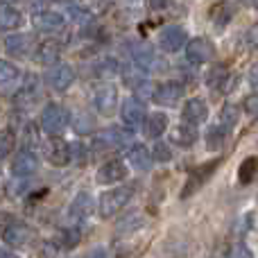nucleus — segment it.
I'll list each match as a JSON object with an SVG mask.
<instances>
[{
  "instance_id": "f257e3e1",
  "label": "nucleus",
  "mask_w": 258,
  "mask_h": 258,
  "mask_svg": "<svg viewBox=\"0 0 258 258\" xmlns=\"http://www.w3.org/2000/svg\"><path fill=\"white\" fill-rule=\"evenodd\" d=\"M134 192H136V186H132V183H120V186L102 192L100 204H98L100 218H113V215H118L134 200Z\"/></svg>"
},
{
  "instance_id": "f03ea898",
  "label": "nucleus",
  "mask_w": 258,
  "mask_h": 258,
  "mask_svg": "<svg viewBox=\"0 0 258 258\" xmlns=\"http://www.w3.org/2000/svg\"><path fill=\"white\" fill-rule=\"evenodd\" d=\"M68 122H71V116L68 111L57 102H48L41 111V118H39V125H41V132L50 134V136L59 138L63 132H66Z\"/></svg>"
},
{
  "instance_id": "7ed1b4c3",
  "label": "nucleus",
  "mask_w": 258,
  "mask_h": 258,
  "mask_svg": "<svg viewBox=\"0 0 258 258\" xmlns=\"http://www.w3.org/2000/svg\"><path fill=\"white\" fill-rule=\"evenodd\" d=\"M220 163H222V159H213V161H209V163H202V165H197V168H192L190 172H188V179L181 188V200H188V197L195 195L200 188H204V183L213 177V172L220 168Z\"/></svg>"
},
{
  "instance_id": "20e7f679",
  "label": "nucleus",
  "mask_w": 258,
  "mask_h": 258,
  "mask_svg": "<svg viewBox=\"0 0 258 258\" xmlns=\"http://www.w3.org/2000/svg\"><path fill=\"white\" fill-rule=\"evenodd\" d=\"M129 143H134V132L127 127H109L93 138L95 150H122Z\"/></svg>"
},
{
  "instance_id": "39448f33",
  "label": "nucleus",
  "mask_w": 258,
  "mask_h": 258,
  "mask_svg": "<svg viewBox=\"0 0 258 258\" xmlns=\"http://www.w3.org/2000/svg\"><path fill=\"white\" fill-rule=\"evenodd\" d=\"M91 102L100 116H113L118 111V91L111 84H98L91 91Z\"/></svg>"
},
{
  "instance_id": "423d86ee",
  "label": "nucleus",
  "mask_w": 258,
  "mask_h": 258,
  "mask_svg": "<svg viewBox=\"0 0 258 258\" xmlns=\"http://www.w3.org/2000/svg\"><path fill=\"white\" fill-rule=\"evenodd\" d=\"M75 77H77L75 68L71 63H54V66H50L45 71V84L52 91H57V93H63V91H68L75 84Z\"/></svg>"
},
{
  "instance_id": "0eeeda50",
  "label": "nucleus",
  "mask_w": 258,
  "mask_h": 258,
  "mask_svg": "<svg viewBox=\"0 0 258 258\" xmlns=\"http://www.w3.org/2000/svg\"><path fill=\"white\" fill-rule=\"evenodd\" d=\"M120 118H122V122L127 125L129 132L143 127V122H145V118H147L145 102H143V100H138L136 95H129V98H125V100H122V104H120Z\"/></svg>"
},
{
  "instance_id": "6e6552de",
  "label": "nucleus",
  "mask_w": 258,
  "mask_h": 258,
  "mask_svg": "<svg viewBox=\"0 0 258 258\" xmlns=\"http://www.w3.org/2000/svg\"><path fill=\"white\" fill-rule=\"evenodd\" d=\"M215 54V45L211 39L206 36H197V39L188 41L186 45V59L192 66H202V63H209Z\"/></svg>"
},
{
  "instance_id": "1a4fd4ad",
  "label": "nucleus",
  "mask_w": 258,
  "mask_h": 258,
  "mask_svg": "<svg viewBox=\"0 0 258 258\" xmlns=\"http://www.w3.org/2000/svg\"><path fill=\"white\" fill-rule=\"evenodd\" d=\"M188 45V34L181 25H165L159 32V48L163 52H179V50Z\"/></svg>"
},
{
  "instance_id": "9d476101",
  "label": "nucleus",
  "mask_w": 258,
  "mask_h": 258,
  "mask_svg": "<svg viewBox=\"0 0 258 258\" xmlns=\"http://www.w3.org/2000/svg\"><path fill=\"white\" fill-rule=\"evenodd\" d=\"M34 238V231H32L30 224L18 222V220H12L7 222V227L3 229V240L7 242L12 249H18V247H25L27 242Z\"/></svg>"
},
{
  "instance_id": "9b49d317",
  "label": "nucleus",
  "mask_w": 258,
  "mask_h": 258,
  "mask_svg": "<svg viewBox=\"0 0 258 258\" xmlns=\"http://www.w3.org/2000/svg\"><path fill=\"white\" fill-rule=\"evenodd\" d=\"M129 177V168L125 165V161H107L102 168L95 174V181L100 186H111V183H125V179Z\"/></svg>"
},
{
  "instance_id": "f8f14e48",
  "label": "nucleus",
  "mask_w": 258,
  "mask_h": 258,
  "mask_svg": "<svg viewBox=\"0 0 258 258\" xmlns=\"http://www.w3.org/2000/svg\"><path fill=\"white\" fill-rule=\"evenodd\" d=\"M183 91H186V89H183L181 82L170 80V82H163V84L156 86L154 98H152V100H154L159 107H174V104L181 102Z\"/></svg>"
},
{
  "instance_id": "ddd939ff",
  "label": "nucleus",
  "mask_w": 258,
  "mask_h": 258,
  "mask_svg": "<svg viewBox=\"0 0 258 258\" xmlns=\"http://www.w3.org/2000/svg\"><path fill=\"white\" fill-rule=\"evenodd\" d=\"M39 165H41V161H39V156L34 154L32 150H21L16 156L12 159V174L14 177H21V179H25V177H32V174L39 170Z\"/></svg>"
},
{
  "instance_id": "4468645a",
  "label": "nucleus",
  "mask_w": 258,
  "mask_h": 258,
  "mask_svg": "<svg viewBox=\"0 0 258 258\" xmlns=\"http://www.w3.org/2000/svg\"><path fill=\"white\" fill-rule=\"evenodd\" d=\"M45 159L50 165L54 168H63L73 161L71 154V143H66L63 138H52V141L45 143Z\"/></svg>"
},
{
  "instance_id": "2eb2a0df",
  "label": "nucleus",
  "mask_w": 258,
  "mask_h": 258,
  "mask_svg": "<svg viewBox=\"0 0 258 258\" xmlns=\"http://www.w3.org/2000/svg\"><path fill=\"white\" fill-rule=\"evenodd\" d=\"M63 23H66V16L59 12H52V9H39V12L32 14V25H34L39 32L61 30Z\"/></svg>"
},
{
  "instance_id": "dca6fc26",
  "label": "nucleus",
  "mask_w": 258,
  "mask_h": 258,
  "mask_svg": "<svg viewBox=\"0 0 258 258\" xmlns=\"http://www.w3.org/2000/svg\"><path fill=\"white\" fill-rule=\"evenodd\" d=\"M93 209H95V202H93V195L91 192H77V197L73 200L71 209H68V218L73 222H84L93 215Z\"/></svg>"
},
{
  "instance_id": "f3484780",
  "label": "nucleus",
  "mask_w": 258,
  "mask_h": 258,
  "mask_svg": "<svg viewBox=\"0 0 258 258\" xmlns=\"http://www.w3.org/2000/svg\"><path fill=\"white\" fill-rule=\"evenodd\" d=\"M59 57H61V43L54 39H48L43 41V43H39L34 48V61L39 63V66H54V63H59Z\"/></svg>"
},
{
  "instance_id": "a211bd4d",
  "label": "nucleus",
  "mask_w": 258,
  "mask_h": 258,
  "mask_svg": "<svg viewBox=\"0 0 258 258\" xmlns=\"http://www.w3.org/2000/svg\"><path fill=\"white\" fill-rule=\"evenodd\" d=\"M206 116H209V107H206L204 100L202 98L186 100V104H183V109H181V122L197 127L200 122L206 120Z\"/></svg>"
},
{
  "instance_id": "6ab92c4d",
  "label": "nucleus",
  "mask_w": 258,
  "mask_h": 258,
  "mask_svg": "<svg viewBox=\"0 0 258 258\" xmlns=\"http://www.w3.org/2000/svg\"><path fill=\"white\" fill-rule=\"evenodd\" d=\"M206 84H209V89H218L222 93H231L233 91V80H229V71L224 63H218V66L211 68Z\"/></svg>"
},
{
  "instance_id": "aec40b11",
  "label": "nucleus",
  "mask_w": 258,
  "mask_h": 258,
  "mask_svg": "<svg viewBox=\"0 0 258 258\" xmlns=\"http://www.w3.org/2000/svg\"><path fill=\"white\" fill-rule=\"evenodd\" d=\"M41 98V89H39V80H36L34 75H30L25 80V84L21 86V91L16 93V98H14V102L18 104V107H32V104L36 102V100Z\"/></svg>"
},
{
  "instance_id": "412c9836",
  "label": "nucleus",
  "mask_w": 258,
  "mask_h": 258,
  "mask_svg": "<svg viewBox=\"0 0 258 258\" xmlns=\"http://www.w3.org/2000/svg\"><path fill=\"white\" fill-rule=\"evenodd\" d=\"M127 161L132 163V168L136 170V172H147V170H152V163H154V159H152V152L147 150L145 145L129 147Z\"/></svg>"
},
{
  "instance_id": "4be33fe9",
  "label": "nucleus",
  "mask_w": 258,
  "mask_h": 258,
  "mask_svg": "<svg viewBox=\"0 0 258 258\" xmlns=\"http://www.w3.org/2000/svg\"><path fill=\"white\" fill-rule=\"evenodd\" d=\"M165 129H168V116H165L163 111L150 113V116L145 118V122H143V134H145L147 138H156V141H159Z\"/></svg>"
},
{
  "instance_id": "5701e85b",
  "label": "nucleus",
  "mask_w": 258,
  "mask_h": 258,
  "mask_svg": "<svg viewBox=\"0 0 258 258\" xmlns=\"http://www.w3.org/2000/svg\"><path fill=\"white\" fill-rule=\"evenodd\" d=\"M23 16L14 5L9 3H0V32H12L16 27H21Z\"/></svg>"
},
{
  "instance_id": "b1692460",
  "label": "nucleus",
  "mask_w": 258,
  "mask_h": 258,
  "mask_svg": "<svg viewBox=\"0 0 258 258\" xmlns=\"http://www.w3.org/2000/svg\"><path fill=\"white\" fill-rule=\"evenodd\" d=\"M3 45L7 50V54H12V57H25L32 48V39L27 34H9Z\"/></svg>"
},
{
  "instance_id": "393cba45",
  "label": "nucleus",
  "mask_w": 258,
  "mask_h": 258,
  "mask_svg": "<svg viewBox=\"0 0 258 258\" xmlns=\"http://www.w3.org/2000/svg\"><path fill=\"white\" fill-rule=\"evenodd\" d=\"M170 141L174 143V145H179V147H192L195 145V141H197V127H192V125H186V122H181V125H177L172 129V134H170Z\"/></svg>"
},
{
  "instance_id": "a878e982",
  "label": "nucleus",
  "mask_w": 258,
  "mask_h": 258,
  "mask_svg": "<svg viewBox=\"0 0 258 258\" xmlns=\"http://www.w3.org/2000/svg\"><path fill=\"white\" fill-rule=\"evenodd\" d=\"M256 177H258V156H247L240 163V168H238V181H240L242 186H247V183H251Z\"/></svg>"
},
{
  "instance_id": "bb28decb",
  "label": "nucleus",
  "mask_w": 258,
  "mask_h": 258,
  "mask_svg": "<svg viewBox=\"0 0 258 258\" xmlns=\"http://www.w3.org/2000/svg\"><path fill=\"white\" fill-rule=\"evenodd\" d=\"M238 118H240V109H238L236 104H227V107H222V111H220L218 125L222 127L227 134H229L233 127L238 125Z\"/></svg>"
},
{
  "instance_id": "cd10ccee",
  "label": "nucleus",
  "mask_w": 258,
  "mask_h": 258,
  "mask_svg": "<svg viewBox=\"0 0 258 258\" xmlns=\"http://www.w3.org/2000/svg\"><path fill=\"white\" fill-rule=\"evenodd\" d=\"M73 129L75 134H91L95 129V118L89 111H77L73 118Z\"/></svg>"
},
{
  "instance_id": "c85d7f7f",
  "label": "nucleus",
  "mask_w": 258,
  "mask_h": 258,
  "mask_svg": "<svg viewBox=\"0 0 258 258\" xmlns=\"http://www.w3.org/2000/svg\"><path fill=\"white\" fill-rule=\"evenodd\" d=\"M224 138H227V132H224L220 125H211L209 132H206V147L209 150H220L224 143Z\"/></svg>"
},
{
  "instance_id": "c756f323",
  "label": "nucleus",
  "mask_w": 258,
  "mask_h": 258,
  "mask_svg": "<svg viewBox=\"0 0 258 258\" xmlns=\"http://www.w3.org/2000/svg\"><path fill=\"white\" fill-rule=\"evenodd\" d=\"M14 145H16V136H14L12 129H3L0 132V161L7 159L9 154H12Z\"/></svg>"
},
{
  "instance_id": "7c9ffc66",
  "label": "nucleus",
  "mask_w": 258,
  "mask_h": 258,
  "mask_svg": "<svg viewBox=\"0 0 258 258\" xmlns=\"http://www.w3.org/2000/svg\"><path fill=\"white\" fill-rule=\"evenodd\" d=\"M18 77V68L7 59H0V84H9Z\"/></svg>"
},
{
  "instance_id": "2f4dec72",
  "label": "nucleus",
  "mask_w": 258,
  "mask_h": 258,
  "mask_svg": "<svg viewBox=\"0 0 258 258\" xmlns=\"http://www.w3.org/2000/svg\"><path fill=\"white\" fill-rule=\"evenodd\" d=\"M152 159H154L156 163H168V161L172 159V150H170V145H168V143H163V141H156L154 152H152Z\"/></svg>"
},
{
  "instance_id": "473e14b6",
  "label": "nucleus",
  "mask_w": 258,
  "mask_h": 258,
  "mask_svg": "<svg viewBox=\"0 0 258 258\" xmlns=\"http://www.w3.org/2000/svg\"><path fill=\"white\" fill-rule=\"evenodd\" d=\"M80 229L77 227H71V229H63L61 231V245L66 247V249H73V247L80 242Z\"/></svg>"
},
{
  "instance_id": "72a5a7b5",
  "label": "nucleus",
  "mask_w": 258,
  "mask_h": 258,
  "mask_svg": "<svg viewBox=\"0 0 258 258\" xmlns=\"http://www.w3.org/2000/svg\"><path fill=\"white\" fill-rule=\"evenodd\" d=\"M118 71H120V68H118V63L113 61V59H102V61L98 63V77H113Z\"/></svg>"
},
{
  "instance_id": "f704fd0d",
  "label": "nucleus",
  "mask_w": 258,
  "mask_h": 258,
  "mask_svg": "<svg viewBox=\"0 0 258 258\" xmlns=\"http://www.w3.org/2000/svg\"><path fill=\"white\" fill-rule=\"evenodd\" d=\"M242 43L249 50H258V23H254L251 27H247V32L242 34Z\"/></svg>"
},
{
  "instance_id": "c9c22d12",
  "label": "nucleus",
  "mask_w": 258,
  "mask_h": 258,
  "mask_svg": "<svg viewBox=\"0 0 258 258\" xmlns=\"http://www.w3.org/2000/svg\"><path fill=\"white\" fill-rule=\"evenodd\" d=\"M242 109L249 118H258V93H251L242 100Z\"/></svg>"
},
{
  "instance_id": "e433bc0d",
  "label": "nucleus",
  "mask_w": 258,
  "mask_h": 258,
  "mask_svg": "<svg viewBox=\"0 0 258 258\" xmlns=\"http://www.w3.org/2000/svg\"><path fill=\"white\" fill-rule=\"evenodd\" d=\"M227 258H254V254H251V249L245 245V242H236V245L229 249Z\"/></svg>"
},
{
  "instance_id": "4c0bfd02",
  "label": "nucleus",
  "mask_w": 258,
  "mask_h": 258,
  "mask_svg": "<svg viewBox=\"0 0 258 258\" xmlns=\"http://www.w3.org/2000/svg\"><path fill=\"white\" fill-rule=\"evenodd\" d=\"M141 224H143V220L138 218L136 213H132V215H127L120 224H118V233H125V231H129V229H138Z\"/></svg>"
},
{
  "instance_id": "58836bf2",
  "label": "nucleus",
  "mask_w": 258,
  "mask_h": 258,
  "mask_svg": "<svg viewBox=\"0 0 258 258\" xmlns=\"http://www.w3.org/2000/svg\"><path fill=\"white\" fill-rule=\"evenodd\" d=\"M68 12H71V18L77 23H86L91 18V14H86L84 7H77V5H68Z\"/></svg>"
},
{
  "instance_id": "ea45409f",
  "label": "nucleus",
  "mask_w": 258,
  "mask_h": 258,
  "mask_svg": "<svg viewBox=\"0 0 258 258\" xmlns=\"http://www.w3.org/2000/svg\"><path fill=\"white\" fill-rule=\"evenodd\" d=\"M71 154H73V161H77V163H84L86 161V147L84 143H71Z\"/></svg>"
},
{
  "instance_id": "a19ab883",
  "label": "nucleus",
  "mask_w": 258,
  "mask_h": 258,
  "mask_svg": "<svg viewBox=\"0 0 258 258\" xmlns=\"http://www.w3.org/2000/svg\"><path fill=\"white\" fill-rule=\"evenodd\" d=\"M41 258H57V254H59V247L54 245V242H43V245H41Z\"/></svg>"
},
{
  "instance_id": "79ce46f5",
  "label": "nucleus",
  "mask_w": 258,
  "mask_h": 258,
  "mask_svg": "<svg viewBox=\"0 0 258 258\" xmlns=\"http://www.w3.org/2000/svg\"><path fill=\"white\" fill-rule=\"evenodd\" d=\"M247 82H249L254 89H258V61L251 63V68L247 71Z\"/></svg>"
},
{
  "instance_id": "37998d69",
  "label": "nucleus",
  "mask_w": 258,
  "mask_h": 258,
  "mask_svg": "<svg viewBox=\"0 0 258 258\" xmlns=\"http://www.w3.org/2000/svg\"><path fill=\"white\" fill-rule=\"evenodd\" d=\"M89 258H107V249H102V247H98V249H93V251H91Z\"/></svg>"
},
{
  "instance_id": "c03bdc74",
  "label": "nucleus",
  "mask_w": 258,
  "mask_h": 258,
  "mask_svg": "<svg viewBox=\"0 0 258 258\" xmlns=\"http://www.w3.org/2000/svg\"><path fill=\"white\" fill-rule=\"evenodd\" d=\"M0 258H16L12 251H0Z\"/></svg>"
}]
</instances>
